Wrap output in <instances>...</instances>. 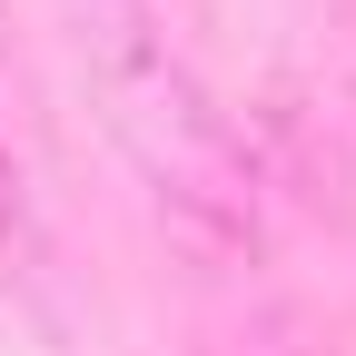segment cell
I'll use <instances>...</instances> for the list:
<instances>
[{
	"label": "cell",
	"mask_w": 356,
	"mask_h": 356,
	"mask_svg": "<svg viewBox=\"0 0 356 356\" xmlns=\"http://www.w3.org/2000/svg\"><path fill=\"white\" fill-rule=\"evenodd\" d=\"M70 40H79L89 89H99L109 139L149 178L159 218L208 257H257V168L238 149V129L218 119L208 79L168 50L159 10L149 0H70Z\"/></svg>",
	"instance_id": "6da1fadb"
},
{
	"label": "cell",
	"mask_w": 356,
	"mask_h": 356,
	"mask_svg": "<svg viewBox=\"0 0 356 356\" xmlns=\"http://www.w3.org/2000/svg\"><path fill=\"white\" fill-rule=\"evenodd\" d=\"M30 267V188H20V159L0 139V277H20Z\"/></svg>",
	"instance_id": "7a4b0ae2"
}]
</instances>
